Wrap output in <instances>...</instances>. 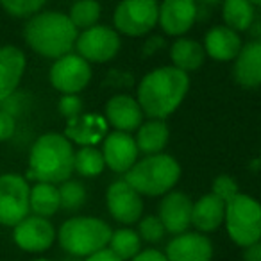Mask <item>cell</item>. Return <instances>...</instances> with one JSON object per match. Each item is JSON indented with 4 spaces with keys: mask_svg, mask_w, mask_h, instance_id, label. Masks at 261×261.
Here are the masks:
<instances>
[{
    "mask_svg": "<svg viewBox=\"0 0 261 261\" xmlns=\"http://www.w3.org/2000/svg\"><path fill=\"white\" fill-rule=\"evenodd\" d=\"M213 254L211 240L199 231H185L175 234L165 249L168 261H211Z\"/></svg>",
    "mask_w": 261,
    "mask_h": 261,
    "instance_id": "cell-16",
    "label": "cell"
},
{
    "mask_svg": "<svg viewBox=\"0 0 261 261\" xmlns=\"http://www.w3.org/2000/svg\"><path fill=\"white\" fill-rule=\"evenodd\" d=\"M192 199L185 192L172 190L161 197V202L158 206V218L168 234H181L192 227Z\"/></svg>",
    "mask_w": 261,
    "mask_h": 261,
    "instance_id": "cell-15",
    "label": "cell"
},
{
    "mask_svg": "<svg viewBox=\"0 0 261 261\" xmlns=\"http://www.w3.org/2000/svg\"><path fill=\"white\" fill-rule=\"evenodd\" d=\"M256 16V6L249 0H222L224 25L236 33H245L252 25Z\"/></svg>",
    "mask_w": 261,
    "mask_h": 261,
    "instance_id": "cell-26",
    "label": "cell"
},
{
    "mask_svg": "<svg viewBox=\"0 0 261 261\" xmlns=\"http://www.w3.org/2000/svg\"><path fill=\"white\" fill-rule=\"evenodd\" d=\"M211 193L220 197L222 200H229L232 195L238 193V182L227 174H220L215 177L213 185H211Z\"/></svg>",
    "mask_w": 261,
    "mask_h": 261,
    "instance_id": "cell-34",
    "label": "cell"
},
{
    "mask_svg": "<svg viewBox=\"0 0 261 261\" xmlns=\"http://www.w3.org/2000/svg\"><path fill=\"white\" fill-rule=\"evenodd\" d=\"M123 179L142 197H163L181 179V165L170 154H150L136 161Z\"/></svg>",
    "mask_w": 261,
    "mask_h": 261,
    "instance_id": "cell-4",
    "label": "cell"
},
{
    "mask_svg": "<svg viewBox=\"0 0 261 261\" xmlns=\"http://www.w3.org/2000/svg\"><path fill=\"white\" fill-rule=\"evenodd\" d=\"M224 225L229 240L242 249L261 240V202L238 192L225 200Z\"/></svg>",
    "mask_w": 261,
    "mask_h": 261,
    "instance_id": "cell-6",
    "label": "cell"
},
{
    "mask_svg": "<svg viewBox=\"0 0 261 261\" xmlns=\"http://www.w3.org/2000/svg\"><path fill=\"white\" fill-rule=\"evenodd\" d=\"M111 232V225L98 217H72L58 229V242L68 256L84 259L108 247Z\"/></svg>",
    "mask_w": 261,
    "mask_h": 261,
    "instance_id": "cell-5",
    "label": "cell"
},
{
    "mask_svg": "<svg viewBox=\"0 0 261 261\" xmlns=\"http://www.w3.org/2000/svg\"><path fill=\"white\" fill-rule=\"evenodd\" d=\"M91 65L79 54H65L54 59L48 72V81L52 88L61 95H79L91 83Z\"/></svg>",
    "mask_w": 261,
    "mask_h": 261,
    "instance_id": "cell-9",
    "label": "cell"
},
{
    "mask_svg": "<svg viewBox=\"0 0 261 261\" xmlns=\"http://www.w3.org/2000/svg\"><path fill=\"white\" fill-rule=\"evenodd\" d=\"M27 68V56L16 45L0 47V100L18 90Z\"/></svg>",
    "mask_w": 261,
    "mask_h": 261,
    "instance_id": "cell-19",
    "label": "cell"
},
{
    "mask_svg": "<svg viewBox=\"0 0 261 261\" xmlns=\"http://www.w3.org/2000/svg\"><path fill=\"white\" fill-rule=\"evenodd\" d=\"M29 193L31 185L23 175L15 172L0 174V225L15 227L31 215Z\"/></svg>",
    "mask_w": 261,
    "mask_h": 261,
    "instance_id": "cell-8",
    "label": "cell"
},
{
    "mask_svg": "<svg viewBox=\"0 0 261 261\" xmlns=\"http://www.w3.org/2000/svg\"><path fill=\"white\" fill-rule=\"evenodd\" d=\"M247 33L250 34V38H252L254 41H261V13H259V15L256 13L252 25L249 27V31H247Z\"/></svg>",
    "mask_w": 261,
    "mask_h": 261,
    "instance_id": "cell-41",
    "label": "cell"
},
{
    "mask_svg": "<svg viewBox=\"0 0 261 261\" xmlns=\"http://www.w3.org/2000/svg\"><path fill=\"white\" fill-rule=\"evenodd\" d=\"M16 133V118L0 109V143L9 142Z\"/></svg>",
    "mask_w": 261,
    "mask_h": 261,
    "instance_id": "cell-36",
    "label": "cell"
},
{
    "mask_svg": "<svg viewBox=\"0 0 261 261\" xmlns=\"http://www.w3.org/2000/svg\"><path fill=\"white\" fill-rule=\"evenodd\" d=\"M136 145L138 150L145 156L150 154H160L165 150L170 140V129H168L165 120L149 118V122H143L136 129Z\"/></svg>",
    "mask_w": 261,
    "mask_h": 261,
    "instance_id": "cell-24",
    "label": "cell"
},
{
    "mask_svg": "<svg viewBox=\"0 0 261 261\" xmlns=\"http://www.w3.org/2000/svg\"><path fill=\"white\" fill-rule=\"evenodd\" d=\"M106 206L109 215L125 227L136 224L143 217L142 195L125 179H118L109 185L106 192Z\"/></svg>",
    "mask_w": 261,
    "mask_h": 261,
    "instance_id": "cell-12",
    "label": "cell"
},
{
    "mask_svg": "<svg viewBox=\"0 0 261 261\" xmlns=\"http://www.w3.org/2000/svg\"><path fill=\"white\" fill-rule=\"evenodd\" d=\"M58 188H59V199H61V210L75 211L84 206V202L88 199V192H86V186L81 181L68 179V181L58 185Z\"/></svg>",
    "mask_w": 261,
    "mask_h": 261,
    "instance_id": "cell-30",
    "label": "cell"
},
{
    "mask_svg": "<svg viewBox=\"0 0 261 261\" xmlns=\"http://www.w3.org/2000/svg\"><path fill=\"white\" fill-rule=\"evenodd\" d=\"M158 0H122L113 13V29L129 38L147 36L158 25Z\"/></svg>",
    "mask_w": 261,
    "mask_h": 261,
    "instance_id": "cell-7",
    "label": "cell"
},
{
    "mask_svg": "<svg viewBox=\"0 0 261 261\" xmlns=\"http://www.w3.org/2000/svg\"><path fill=\"white\" fill-rule=\"evenodd\" d=\"M204 50L213 61L229 63L234 61L243 47L240 33L229 29L227 25H215L204 36Z\"/></svg>",
    "mask_w": 261,
    "mask_h": 261,
    "instance_id": "cell-20",
    "label": "cell"
},
{
    "mask_svg": "<svg viewBox=\"0 0 261 261\" xmlns=\"http://www.w3.org/2000/svg\"><path fill=\"white\" fill-rule=\"evenodd\" d=\"M102 145V156H104L106 167L115 174H125L138 161V145L135 136L123 130H111L104 138Z\"/></svg>",
    "mask_w": 261,
    "mask_h": 261,
    "instance_id": "cell-13",
    "label": "cell"
},
{
    "mask_svg": "<svg viewBox=\"0 0 261 261\" xmlns=\"http://www.w3.org/2000/svg\"><path fill=\"white\" fill-rule=\"evenodd\" d=\"M138 234L143 242L150 243V245H158V243L163 242L167 231H165L158 215H147V217H142L138 220Z\"/></svg>",
    "mask_w": 261,
    "mask_h": 261,
    "instance_id": "cell-32",
    "label": "cell"
},
{
    "mask_svg": "<svg viewBox=\"0 0 261 261\" xmlns=\"http://www.w3.org/2000/svg\"><path fill=\"white\" fill-rule=\"evenodd\" d=\"M0 109L6 111L8 115H11L13 118H22L25 115V111L29 109V97L22 91L16 90L15 93H11L9 97H6L4 100H0Z\"/></svg>",
    "mask_w": 261,
    "mask_h": 261,
    "instance_id": "cell-33",
    "label": "cell"
},
{
    "mask_svg": "<svg viewBox=\"0 0 261 261\" xmlns=\"http://www.w3.org/2000/svg\"><path fill=\"white\" fill-rule=\"evenodd\" d=\"M109 133V125L104 115L98 113H81L73 118L66 120L63 135L73 143L81 147L100 145Z\"/></svg>",
    "mask_w": 261,
    "mask_h": 261,
    "instance_id": "cell-17",
    "label": "cell"
},
{
    "mask_svg": "<svg viewBox=\"0 0 261 261\" xmlns=\"http://www.w3.org/2000/svg\"><path fill=\"white\" fill-rule=\"evenodd\" d=\"M197 16V0H163L160 4L158 25L167 36L181 38L195 25Z\"/></svg>",
    "mask_w": 261,
    "mask_h": 261,
    "instance_id": "cell-14",
    "label": "cell"
},
{
    "mask_svg": "<svg viewBox=\"0 0 261 261\" xmlns=\"http://www.w3.org/2000/svg\"><path fill=\"white\" fill-rule=\"evenodd\" d=\"M130 261H168V257L165 256V252H161L158 249H145L140 250Z\"/></svg>",
    "mask_w": 261,
    "mask_h": 261,
    "instance_id": "cell-38",
    "label": "cell"
},
{
    "mask_svg": "<svg viewBox=\"0 0 261 261\" xmlns=\"http://www.w3.org/2000/svg\"><path fill=\"white\" fill-rule=\"evenodd\" d=\"M225 200L215 193H206L193 202L192 207V225L202 234L215 232L220 225H224Z\"/></svg>",
    "mask_w": 261,
    "mask_h": 261,
    "instance_id": "cell-22",
    "label": "cell"
},
{
    "mask_svg": "<svg viewBox=\"0 0 261 261\" xmlns=\"http://www.w3.org/2000/svg\"><path fill=\"white\" fill-rule=\"evenodd\" d=\"M165 40L161 36H150L149 40L143 43V47H142V54L143 56H154L156 52H160V50H163L165 48Z\"/></svg>",
    "mask_w": 261,
    "mask_h": 261,
    "instance_id": "cell-37",
    "label": "cell"
},
{
    "mask_svg": "<svg viewBox=\"0 0 261 261\" xmlns=\"http://www.w3.org/2000/svg\"><path fill=\"white\" fill-rule=\"evenodd\" d=\"M58 111L63 118L70 120L73 116L84 113V102L79 95H61L58 102Z\"/></svg>",
    "mask_w": 261,
    "mask_h": 261,
    "instance_id": "cell-35",
    "label": "cell"
},
{
    "mask_svg": "<svg viewBox=\"0 0 261 261\" xmlns=\"http://www.w3.org/2000/svg\"><path fill=\"white\" fill-rule=\"evenodd\" d=\"M73 48L90 65H104L116 58L122 48V40L113 27L97 23L90 29L81 31Z\"/></svg>",
    "mask_w": 261,
    "mask_h": 261,
    "instance_id": "cell-10",
    "label": "cell"
},
{
    "mask_svg": "<svg viewBox=\"0 0 261 261\" xmlns=\"http://www.w3.org/2000/svg\"><path fill=\"white\" fill-rule=\"evenodd\" d=\"M106 161L102 150L97 147H79L73 158V172L81 177H98L104 172Z\"/></svg>",
    "mask_w": 261,
    "mask_h": 261,
    "instance_id": "cell-28",
    "label": "cell"
},
{
    "mask_svg": "<svg viewBox=\"0 0 261 261\" xmlns=\"http://www.w3.org/2000/svg\"><path fill=\"white\" fill-rule=\"evenodd\" d=\"M79 31L61 11H40L27 18L23 25V41L34 52L47 59L70 54L75 47Z\"/></svg>",
    "mask_w": 261,
    "mask_h": 261,
    "instance_id": "cell-3",
    "label": "cell"
},
{
    "mask_svg": "<svg viewBox=\"0 0 261 261\" xmlns=\"http://www.w3.org/2000/svg\"><path fill=\"white\" fill-rule=\"evenodd\" d=\"M143 111L138 100L127 93L113 95L104 108V118L115 130L133 133L143 123Z\"/></svg>",
    "mask_w": 261,
    "mask_h": 261,
    "instance_id": "cell-18",
    "label": "cell"
},
{
    "mask_svg": "<svg viewBox=\"0 0 261 261\" xmlns=\"http://www.w3.org/2000/svg\"><path fill=\"white\" fill-rule=\"evenodd\" d=\"M170 61L172 66L182 70V72H195L206 61L204 45L199 43L197 40H192V38H177L170 47Z\"/></svg>",
    "mask_w": 261,
    "mask_h": 261,
    "instance_id": "cell-23",
    "label": "cell"
},
{
    "mask_svg": "<svg viewBox=\"0 0 261 261\" xmlns=\"http://www.w3.org/2000/svg\"><path fill=\"white\" fill-rule=\"evenodd\" d=\"M190 90V75L172 65L158 66L142 77L136 88V100L143 115L165 120L179 109Z\"/></svg>",
    "mask_w": 261,
    "mask_h": 261,
    "instance_id": "cell-1",
    "label": "cell"
},
{
    "mask_svg": "<svg viewBox=\"0 0 261 261\" xmlns=\"http://www.w3.org/2000/svg\"><path fill=\"white\" fill-rule=\"evenodd\" d=\"M33 261H54V259H48V257H38V259H33Z\"/></svg>",
    "mask_w": 261,
    "mask_h": 261,
    "instance_id": "cell-45",
    "label": "cell"
},
{
    "mask_svg": "<svg viewBox=\"0 0 261 261\" xmlns=\"http://www.w3.org/2000/svg\"><path fill=\"white\" fill-rule=\"evenodd\" d=\"M108 247L120 257V259L130 261L140 250H142V238H140L138 231H135V229L122 227L111 232Z\"/></svg>",
    "mask_w": 261,
    "mask_h": 261,
    "instance_id": "cell-27",
    "label": "cell"
},
{
    "mask_svg": "<svg viewBox=\"0 0 261 261\" xmlns=\"http://www.w3.org/2000/svg\"><path fill=\"white\" fill-rule=\"evenodd\" d=\"M257 161H259V168H261V154H259V160H257Z\"/></svg>",
    "mask_w": 261,
    "mask_h": 261,
    "instance_id": "cell-46",
    "label": "cell"
},
{
    "mask_svg": "<svg viewBox=\"0 0 261 261\" xmlns=\"http://www.w3.org/2000/svg\"><path fill=\"white\" fill-rule=\"evenodd\" d=\"M73 143L61 133H45L38 136L29 150L27 181L61 185L73 174Z\"/></svg>",
    "mask_w": 261,
    "mask_h": 261,
    "instance_id": "cell-2",
    "label": "cell"
},
{
    "mask_svg": "<svg viewBox=\"0 0 261 261\" xmlns=\"http://www.w3.org/2000/svg\"><path fill=\"white\" fill-rule=\"evenodd\" d=\"M66 261H83V259H81V257H73V256H70Z\"/></svg>",
    "mask_w": 261,
    "mask_h": 261,
    "instance_id": "cell-44",
    "label": "cell"
},
{
    "mask_svg": "<svg viewBox=\"0 0 261 261\" xmlns=\"http://www.w3.org/2000/svg\"><path fill=\"white\" fill-rule=\"evenodd\" d=\"M29 207L31 213L38 217H54L61 210V199H59L58 185L50 182H34L29 193Z\"/></svg>",
    "mask_w": 261,
    "mask_h": 261,
    "instance_id": "cell-25",
    "label": "cell"
},
{
    "mask_svg": "<svg viewBox=\"0 0 261 261\" xmlns=\"http://www.w3.org/2000/svg\"><path fill=\"white\" fill-rule=\"evenodd\" d=\"M47 0H0V8L13 18H31L40 13Z\"/></svg>",
    "mask_w": 261,
    "mask_h": 261,
    "instance_id": "cell-31",
    "label": "cell"
},
{
    "mask_svg": "<svg viewBox=\"0 0 261 261\" xmlns=\"http://www.w3.org/2000/svg\"><path fill=\"white\" fill-rule=\"evenodd\" d=\"M232 77L242 88L252 90L261 86V41H247L236 56Z\"/></svg>",
    "mask_w": 261,
    "mask_h": 261,
    "instance_id": "cell-21",
    "label": "cell"
},
{
    "mask_svg": "<svg viewBox=\"0 0 261 261\" xmlns=\"http://www.w3.org/2000/svg\"><path fill=\"white\" fill-rule=\"evenodd\" d=\"M197 2H202V4H207V6H215V4H218V2H222V0H197Z\"/></svg>",
    "mask_w": 261,
    "mask_h": 261,
    "instance_id": "cell-42",
    "label": "cell"
},
{
    "mask_svg": "<svg viewBox=\"0 0 261 261\" xmlns=\"http://www.w3.org/2000/svg\"><path fill=\"white\" fill-rule=\"evenodd\" d=\"M83 261H123V259H120V257L116 256L109 247H104V249L97 250V252H93L88 257H84Z\"/></svg>",
    "mask_w": 261,
    "mask_h": 261,
    "instance_id": "cell-39",
    "label": "cell"
},
{
    "mask_svg": "<svg viewBox=\"0 0 261 261\" xmlns=\"http://www.w3.org/2000/svg\"><path fill=\"white\" fill-rule=\"evenodd\" d=\"M243 261H261V240L243 247Z\"/></svg>",
    "mask_w": 261,
    "mask_h": 261,
    "instance_id": "cell-40",
    "label": "cell"
},
{
    "mask_svg": "<svg viewBox=\"0 0 261 261\" xmlns=\"http://www.w3.org/2000/svg\"><path fill=\"white\" fill-rule=\"evenodd\" d=\"M58 240V231L48 218L27 215L13 227V242L20 250L29 254H41L48 250Z\"/></svg>",
    "mask_w": 261,
    "mask_h": 261,
    "instance_id": "cell-11",
    "label": "cell"
},
{
    "mask_svg": "<svg viewBox=\"0 0 261 261\" xmlns=\"http://www.w3.org/2000/svg\"><path fill=\"white\" fill-rule=\"evenodd\" d=\"M102 15V8L98 0H75L68 11V18L77 27V31L90 29L97 25Z\"/></svg>",
    "mask_w": 261,
    "mask_h": 261,
    "instance_id": "cell-29",
    "label": "cell"
},
{
    "mask_svg": "<svg viewBox=\"0 0 261 261\" xmlns=\"http://www.w3.org/2000/svg\"><path fill=\"white\" fill-rule=\"evenodd\" d=\"M249 2H252L256 8H261V0H249Z\"/></svg>",
    "mask_w": 261,
    "mask_h": 261,
    "instance_id": "cell-43",
    "label": "cell"
}]
</instances>
